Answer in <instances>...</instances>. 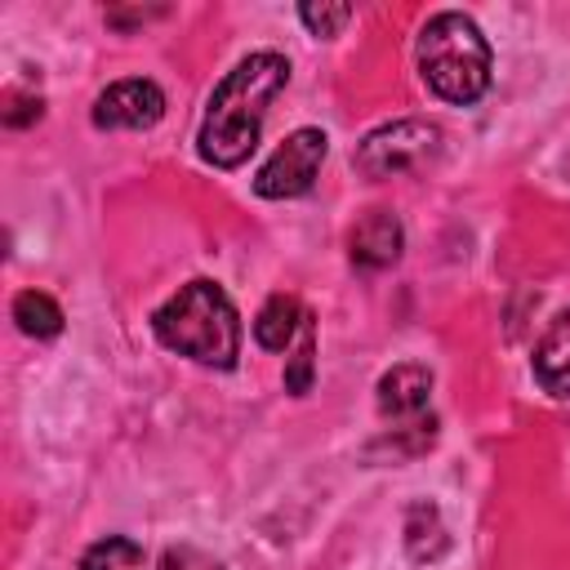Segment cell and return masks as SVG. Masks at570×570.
Instances as JSON below:
<instances>
[{"instance_id":"obj_1","label":"cell","mask_w":570,"mask_h":570,"mask_svg":"<svg viewBox=\"0 0 570 570\" xmlns=\"http://www.w3.org/2000/svg\"><path fill=\"white\" fill-rule=\"evenodd\" d=\"M285 85H289V62L281 53L263 49V53L240 58L218 80V89L209 94V107H205V120H200V134H196L200 156L214 169L245 165L249 151L258 147L263 120H267V111H272V102Z\"/></svg>"},{"instance_id":"obj_2","label":"cell","mask_w":570,"mask_h":570,"mask_svg":"<svg viewBox=\"0 0 570 570\" xmlns=\"http://www.w3.org/2000/svg\"><path fill=\"white\" fill-rule=\"evenodd\" d=\"M151 330L169 352L196 365L232 370L240 356V316L214 281H187L169 303L156 307Z\"/></svg>"},{"instance_id":"obj_3","label":"cell","mask_w":570,"mask_h":570,"mask_svg":"<svg viewBox=\"0 0 570 570\" xmlns=\"http://www.w3.org/2000/svg\"><path fill=\"white\" fill-rule=\"evenodd\" d=\"M419 76L445 102H476L490 89V45L468 13H436L419 31Z\"/></svg>"},{"instance_id":"obj_4","label":"cell","mask_w":570,"mask_h":570,"mask_svg":"<svg viewBox=\"0 0 570 570\" xmlns=\"http://www.w3.org/2000/svg\"><path fill=\"white\" fill-rule=\"evenodd\" d=\"M441 151V129L432 120H392L365 134L356 147V169L365 178H396L419 165H428Z\"/></svg>"},{"instance_id":"obj_5","label":"cell","mask_w":570,"mask_h":570,"mask_svg":"<svg viewBox=\"0 0 570 570\" xmlns=\"http://www.w3.org/2000/svg\"><path fill=\"white\" fill-rule=\"evenodd\" d=\"M330 151V138L321 129H294L272 156L267 165L254 174V191L263 200H289V196H303L316 174H321V160Z\"/></svg>"},{"instance_id":"obj_6","label":"cell","mask_w":570,"mask_h":570,"mask_svg":"<svg viewBox=\"0 0 570 570\" xmlns=\"http://www.w3.org/2000/svg\"><path fill=\"white\" fill-rule=\"evenodd\" d=\"M428 401H432V370L428 365H392L383 379H379V410L383 419L396 423V432H419L432 441V414H428Z\"/></svg>"},{"instance_id":"obj_7","label":"cell","mask_w":570,"mask_h":570,"mask_svg":"<svg viewBox=\"0 0 570 570\" xmlns=\"http://www.w3.org/2000/svg\"><path fill=\"white\" fill-rule=\"evenodd\" d=\"M165 116V94L151 80H116L94 102L98 129H151Z\"/></svg>"},{"instance_id":"obj_8","label":"cell","mask_w":570,"mask_h":570,"mask_svg":"<svg viewBox=\"0 0 570 570\" xmlns=\"http://www.w3.org/2000/svg\"><path fill=\"white\" fill-rule=\"evenodd\" d=\"M401 249H405V232H401L396 214H387V209H370V214L352 227V236H347L352 267H361V272H383V267H392V263L401 258Z\"/></svg>"},{"instance_id":"obj_9","label":"cell","mask_w":570,"mask_h":570,"mask_svg":"<svg viewBox=\"0 0 570 570\" xmlns=\"http://www.w3.org/2000/svg\"><path fill=\"white\" fill-rule=\"evenodd\" d=\"M534 379H539L543 392L570 396V312H561L543 330V338L534 347Z\"/></svg>"},{"instance_id":"obj_10","label":"cell","mask_w":570,"mask_h":570,"mask_svg":"<svg viewBox=\"0 0 570 570\" xmlns=\"http://www.w3.org/2000/svg\"><path fill=\"white\" fill-rule=\"evenodd\" d=\"M303 325H307V312L298 307V298H294V294H272V298L263 303V312L254 316V338H258V347H267V352H285L289 338H294Z\"/></svg>"},{"instance_id":"obj_11","label":"cell","mask_w":570,"mask_h":570,"mask_svg":"<svg viewBox=\"0 0 570 570\" xmlns=\"http://www.w3.org/2000/svg\"><path fill=\"white\" fill-rule=\"evenodd\" d=\"M445 525H441V512L432 503H414L410 517H405V548L414 561H432L445 552Z\"/></svg>"},{"instance_id":"obj_12","label":"cell","mask_w":570,"mask_h":570,"mask_svg":"<svg viewBox=\"0 0 570 570\" xmlns=\"http://www.w3.org/2000/svg\"><path fill=\"white\" fill-rule=\"evenodd\" d=\"M13 321H18V330L31 334V338H53V334L62 330V307H58L49 294H40V289H22V294L13 298Z\"/></svg>"},{"instance_id":"obj_13","label":"cell","mask_w":570,"mask_h":570,"mask_svg":"<svg viewBox=\"0 0 570 570\" xmlns=\"http://www.w3.org/2000/svg\"><path fill=\"white\" fill-rule=\"evenodd\" d=\"M80 570H147V557H142V548H138L134 539L111 534V539H98V543L85 552Z\"/></svg>"},{"instance_id":"obj_14","label":"cell","mask_w":570,"mask_h":570,"mask_svg":"<svg viewBox=\"0 0 570 570\" xmlns=\"http://www.w3.org/2000/svg\"><path fill=\"white\" fill-rule=\"evenodd\" d=\"M298 18L312 36H338V27L352 18V4H303Z\"/></svg>"},{"instance_id":"obj_15","label":"cell","mask_w":570,"mask_h":570,"mask_svg":"<svg viewBox=\"0 0 570 570\" xmlns=\"http://www.w3.org/2000/svg\"><path fill=\"white\" fill-rule=\"evenodd\" d=\"M285 387L294 396H303L312 387V325H303V343L294 352V370H285Z\"/></svg>"}]
</instances>
